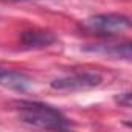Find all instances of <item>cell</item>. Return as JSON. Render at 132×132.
Listing matches in <instances>:
<instances>
[{
	"instance_id": "8",
	"label": "cell",
	"mask_w": 132,
	"mask_h": 132,
	"mask_svg": "<svg viewBox=\"0 0 132 132\" xmlns=\"http://www.w3.org/2000/svg\"><path fill=\"white\" fill-rule=\"evenodd\" d=\"M14 2H27V0H14Z\"/></svg>"
},
{
	"instance_id": "4",
	"label": "cell",
	"mask_w": 132,
	"mask_h": 132,
	"mask_svg": "<svg viewBox=\"0 0 132 132\" xmlns=\"http://www.w3.org/2000/svg\"><path fill=\"white\" fill-rule=\"evenodd\" d=\"M34 86V79H31L28 75L16 70L0 69V87H5L16 92H28Z\"/></svg>"
},
{
	"instance_id": "2",
	"label": "cell",
	"mask_w": 132,
	"mask_h": 132,
	"mask_svg": "<svg viewBox=\"0 0 132 132\" xmlns=\"http://www.w3.org/2000/svg\"><path fill=\"white\" fill-rule=\"evenodd\" d=\"M103 82V76L96 72H82L69 76L56 78L50 82L51 89L59 92H79V90H90L98 87Z\"/></svg>"
},
{
	"instance_id": "1",
	"label": "cell",
	"mask_w": 132,
	"mask_h": 132,
	"mask_svg": "<svg viewBox=\"0 0 132 132\" xmlns=\"http://www.w3.org/2000/svg\"><path fill=\"white\" fill-rule=\"evenodd\" d=\"M20 121L47 130H65L72 127V123L56 107L37 103V101H20L17 103Z\"/></svg>"
},
{
	"instance_id": "7",
	"label": "cell",
	"mask_w": 132,
	"mask_h": 132,
	"mask_svg": "<svg viewBox=\"0 0 132 132\" xmlns=\"http://www.w3.org/2000/svg\"><path fill=\"white\" fill-rule=\"evenodd\" d=\"M115 100H117V103H120L121 106H124V107H130V93H129V92H126V93L117 96Z\"/></svg>"
},
{
	"instance_id": "3",
	"label": "cell",
	"mask_w": 132,
	"mask_h": 132,
	"mask_svg": "<svg viewBox=\"0 0 132 132\" xmlns=\"http://www.w3.org/2000/svg\"><path fill=\"white\" fill-rule=\"evenodd\" d=\"M86 27L98 34H120L130 28V20L123 14H96L86 20Z\"/></svg>"
},
{
	"instance_id": "6",
	"label": "cell",
	"mask_w": 132,
	"mask_h": 132,
	"mask_svg": "<svg viewBox=\"0 0 132 132\" xmlns=\"http://www.w3.org/2000/svg\"><path fill=\"white\" fill-rule=\"evenodd\" d=\"M20 42L27 48H44L56 42L54 34L50 31H39V30H28L20 34Z\"/></svg>"
},
{
	"instance_id": "5",
	"label": "cell",
	"mask_w": 132,
	"mask_h": 132,
	"mask_svg": "<svg viewBox=\"0 0 132 132\" xmlns=\"http://www.w3.org/2000/svg\"><path fill=\"white\" fill-rule=\"evenodd\" d=\"M82 51L96 53V54L107 56V57L124 59V61H130V56H132L130 44H127V42H126V44H112V45H104V44L86 45V47H82Z\"/></svg>"
}]
</instances>
